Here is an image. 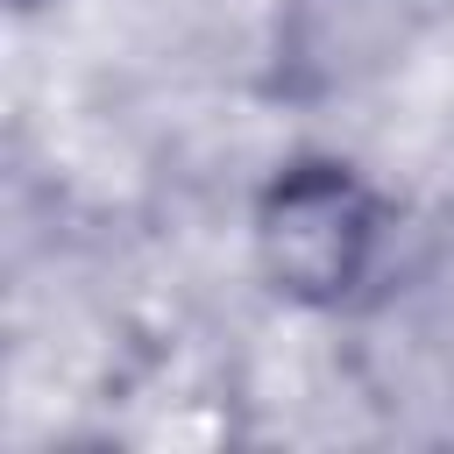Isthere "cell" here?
Masks as SVG:
<instances>
[{
    "mask_svg": "<svg viewBox=\"0 0 454 454\" xmlns=\"http://www.w3.org/2000/svg\"><path fill=\"white\" fill-rule=\"evenodd\" d=\"M454 0H270L262 21V99L284 114H326L397 78Z\"/></svg>",
    "mask_w": 454,
    "mask_h": 454,
    "instance_id": "2",
    "label": "cell"
},
{
    "mask_svg": "<svg viewBox=\"0 0 454 454\" xmlns=\"http://www.w3.org/2000/svg\"><path fill=\"white\" fill-rule=\"evenodd\" d=\"M397 255V199L383 177L333 149L298 142L284 149L248 192V270L255 284L305 319L362 312Z\"/></svg>",
    "mask_w": 454,
    "mask_h": 454,
    "instance_id": "1",
    "label": "cell"
},
{
    "mask_svg": "<svg viewBox=\"0 0 454 454\" xmlns=\"http://www.w3.org/2000/svg\"><path fill=\"white\" fill-rule=\"evenodd\" d=\"M7 7H14V14H35V7H50V0H7Z\"/></svg>",
    "mask_w": 454,
    "mask_h": 454,
    "instance_id": "3",
    "label": "cell"
}]
</instances>
